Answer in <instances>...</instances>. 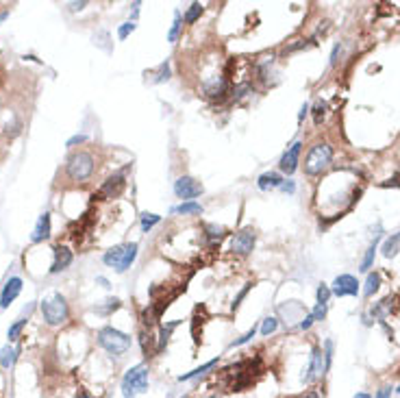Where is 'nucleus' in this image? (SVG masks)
<instances>
[{"label":"nucleus","instance_id":"obj_1","mask_svg":"<svg viewBox=\"0 0 400 398\" xmlns=\"http://www.w3.org/2000/svg\"><path fill=\"white\" fill-rule=\"evenodd\" d=\"M263 370V361L261 357H255V359H241L237 364H233L229 368H224L220 374V381L226 385L229 392H244L255 383V379L261 374Z\"/></svg>","mask_w":400,"mask_h":398},{"label":"nucleus","instance_id":"obj_2","mask_svg":"<svg viewBox=\"0 0 400 398\" xmlns=\"http://www.w3.org/2000/svg\"><path fill=\"white\" fill-rule=\"evenodd\" d=\"M98 344L103 346L109 355L122 357L131 350V344H133V342H131V337L126 333H122V331L113 329V326H103V329L98 331Z\"/></svg>","mask_w":400,"mask_h":398},{"label":"nucleus","instance_id":"obj_3","mask_svg":"<svg viewBox=\"0 0 400 398\" xmlns=\"http://www.w3.org/2000/svg\"><path fill=\"white\" fill-rule=\"evenodd\" d=\"M137 248L139 246L135 244H120V246H113V248H109L107 253H105L103 261L109 265V268H113L115 272H126L133 265V261L137 259Z\"/></svg>","mask_w":400,"mask_h":398},{"label":"nucleus","instance_id":"obj_4","mask_svg":"<svg viewBox=\"0 0 400 398\" xmlns=\"http://www.w3.org/2000/svg\"><path fill=\"white\" fill-rule=\"evenodd\" d=\"M94 168H96V161L94 157L87 153V150H79V153L70 155L68 157V163H65V174L70 176L72 181H87L89 176L94 174Z\"/></svg>","mask_w":400,"mask_h":398},{"label":"nucleus","instance_id":"obj_5","mask_svg":"<svg viewBox=\"0 0 400 398\" xmlns=\"http://www.w3.org/2000/svg\"><path fill=\"white\" fill-rule=\"evenodd\" d=\"M146 390H148V368L144 364H139V366H133L131 370H126V374L122 379V396L135 398Z\"/></svg>","mask_w":400,"mask_h":398},{"label":"nucleus","instance_id":"obj_6","mask_svg":"<svg viewBox=\"0 0 400 398\" xmlns=\"http://www.w3.org/2000/svg\"><path fill=\"white\" fill-rule=\"evenodd\" d=\"M333 159V148L328 144H316L311 150H309L307 159H305V172L309 176L322 174L324 170L331 165Z\"/></svg>","mask_w":400,"mask_h":398},{"label":"nucleus","instance_id":"obj_7","mask_svg":"<svg viewBox=\"0 0 400 398\" xmlns=\"http://www.w3.org/2000/svg\"><path fill=\"white\" fill-rule=\"evenodd\" d=\"M42 314H44V320L46 324L50 326H59L68 320L70 316V309H68V303L61 294H54L53 298H46L42 303Z\"/></svg>","mask_w":400,"mask_h":398},{"label":"nucleus","instance_id":"obj_8","mask_svg":"<svg viewBox=\"0 0 400 398\" xmlns=\"http://www.w3.org/2000/svg\"><path fill=\"white\" fill-rule=\"evenodd\" d=\"M202 191H205V187H202V183L196 181L194 176H179L174 181V194L183 203H191L194 198H198Z\"/></svg>","mask_w":400,"mask_h":398},{"label":"nucleus","instance_id":"obj_9","mask_svg":"<svg viewBox=\"0 0 400 398\" xmlns=\"http://www.w3.org/2000/svg\"><path fill=\"white\" fill-rule=\"evenodd\" d=\"M255 241H257V233L252 226H246V229H241L240 233H235V238H233L231 241V248L235 255L240 257H246L252 253V248H255Z\"/></svg>","mask_w":400,"mask_h":398},{"label":"nucleus","instance_id":"obj_10","mask_svg":"<svg viewBox=\"0 0 400 398\" xmlns=\"http://www.w3.org/2000/svg\"><path fill=\"white\" fill-rule=\"evenodd\" d=\"M202 96L209 100H217V103H222V100L229 96V80H226V77H211L209 80H205L202 83Z\"/></svg>","mask_w":400,"mask_h":398},{"label":"nucleus","instance_id":"obj_11","mask_svg":"<svg viewBox=\"0 0 400 398\" xmlns=\"http://www.w3.org/2000/svg\"><path fill=\"white\" fill-rule=\"evenodd\" d=\"M124 187H126V179H124V174H122V172H120V174H113V176H109V179L105 181L103 185H100L98 194H96L94 198H100V200L118 198V196L124 191Z\"/></svg>","mask_w":400,"mask_h":398},{"label":"nucleus","instance_id":"obj_12","mask_svg":"<svg viewBox=\"0 0 400 398\" xmlns=\"http://www.w3.org/2000/svg\"><path fill=\"white\" fill-rule=\"evenodd\" d=\"M331 294L335 296H357L359 294V281L352 274H339L331 285Z\"/></svg>","mask_w":400,"mask_h":398},{"label":"nucleus","instance_id":"obj_13","mask_svg":"<svg viewBox=\"0 0 400 398\" xmlns=\"http://www.w3.org/2000/svg\"><path fill=\"white\" fill-rule=\"evenodd\" d=\"M300 150H302V144L300 142H293L290 146V150H285V155L281 157V163H278V168H281V172L285 174H293L298 168V159H300Z\"/></svg>","mask_w":400,"mask_h":398},{"label":"nucleus","instance_id":"obj_14","mask_svg":"<svg viewBox=\"0 0 400 398\" xmlns=\"http://www.w3.org/2000/svg\"><path fill=\"white\" fill-rule=\"evenodd\" d=\"M20 292H22V279L20 276H11L7 281V285L2 287V294H0V309H7L18 298Z\"/></svg>","mask_w":400,"mask_h":398},{"label":"nucleus","instance_id":"obj_15","mask_svg":"<svg viewBox=\"0 0 400 398\" xmlns=\"http://www.w3.org/2000/svg\"><path fill=\"white\" fill-rule=\"evenodd\" d=\"M324 370H326V366H324V352H322L320 346H316L311 352V361H309V368H307L305 383H311L316 376H320Z\"/></svg>","mask_w":400,"mask_h":398},{"label":"nucleus","instance_id":"obj_16","mask_svg":"<svg viewBox=\"0 0 400 398\" xmlns=\"http://www.w3.org/2000/svg\"><path fill=\"white\" fill-rule=\"evenodd\" d=\"M70 264H72V250L68 246L57 244L54 246V261H53V268H50V274H57V272L65 270Z\"/></svg>","mask_w":400,"mask_h":398},{"label":"nucleus","instance_id":"obj_17","mask_svg":"<svg viewBox=\"0 0 400 398\" xmlns=\"http://www.w3.org/2000/svg\"><path fill=\"white\" fill-rule=\"evenodd\" d=\"M48 238H50V213H42L37 220V224H35V229H33L31 239L35 244H39V241H44Z\"/></svg>","mask_w":400,"mask_h":398},{"label":"nucleus","instance_id":"obj_18","mask_svg":"<svg viewBox=\"0 0 400 398\" xmlns=\"http://www.w3.org/2000/svg\"><path fill=\"white\" fill-rule=\"evenodd\" d=\"M283 176L278 174V172H266V174H261L259 176V181H257V185H259V189L263 191H267V189H274V187H281V183H283Z\"/></svg>","mask_w":400,"mask_h":398},{"label":"nucleus","instance_id":"obj_19","mask_svg":"<svg viewBox=\"0 0 400 398\" xmlns=\"http://www.w3.org/2000/svg\"><path fill=\"white\" fill-rule=\"evenodd\" d=\"M139 344H141V352H144L146 357L159 355V352H157V344H155V337H153V333H150V329H144L139 333Z\"/></svg>","mask_w":400,"mask_h":398},{"label":"nucleus","instance_id":"obj_20","mask_svg":"<svg viewBox=\"0 0 400 398\" xmlns=\"http://www.w3.org/2000/svg\"><path fill=\"white\" fill-rule=\"evenodd\" d=\"M179 326V322H170V324H161L159 326V340H157V352H161L168 346L170 337H172V331Z\"/></svg>","mask_w":400,"mask_h":398},{"label":"nucleus","instance_id":"obj_21","mask_svg":"<svg viewBox=\"0 0 400 398\" xmlns=\"http://www.w3.org/2000/svg\"><path fill=\"white\" fill-rule=\"evenodd\" d=\"M383 255L387 257V259H392V257H396L400 253V233L396 235H392L389 239H385V244H383Z\"/></svg>","mask_w":400,"mask_h":398},{"label":"nucleus","instance_id":"obj_22","mask_svg":"<svg viewBox=\"0 0 400 398\" xmlns=\"http://www.w3.org/2000/svg\"><path fill=\"white\" fill-rule=\"evenodd\" d=\"M172 213H183V215H198L202 213V205L198 203H181V205H176V207H172Z\"/></svg>","mask_w":400,"mask_h":398},{"label":"nucleus","instance_id":"obj_23","mask_svg":"<svg viewBox=\"0 0 400 398\" xmlns=\"http://www.w3.org/2000/svg\"><path fill=\"white\" fill-rule=\"evenodd\" d=\"M394 300H396V298H392V296L383 298L376 307H372V316H374V318H385V316H389V314H392V303H394Z\"/></svg>","mask_w":400,"mask_h":398},{"label":"nucleus","instance_id":"obj_24","mask_svg":"<svg viewBox=\"0 0 400 398\" xmlns=\"http://www.w3.org/2000/svg\"><path fill=\"white\" fill-rule=\"evenodd\" d=\"M13 364H16V350L11 348V346H4V348H0V366L4 368V370H9Z\"/></svg>","mask_w":400,"mask_h":398},{"label":"nucleus","instance_id":"obj_25","mask_svg":"<svg viewBox=\"0 0 400 398\" xmlns=\"http://www.w3.org/2000/svg\"><path fill=\"white\" fill-rule=\"evenodd\" d=\"M213 366H217V359H211V361H207L205 366H200V368H196V370H191V372H187V374H181L179 376V381L183 383V381H189V379H194V376H198L202 374V372H207V370H211Z\"/></svg>","mask_w":400,"mask_h":398},{"label":"nucleus","instance_id":"obj_26","mask_svg":"<svg viewBox=\"0 0 400 398\" xmlns=\"http://www.w3.org/2000/svg\"><path fill=\"white\" fill-rule=\"evenodd\" d=\"M205 233H207V238H209L211 244H215V241H220L222 238H224V226L207 224V226H205Z\"/></svg>","mask_w":400,"mask_h":398},{"label":"nucleus","instance_id":"obj_27","mask_svg":"<svg viewBox=\"0 0 400 398\" xmlns=\"http://www.w3.org/2000/svg\"><path fill=\"white\" fill-rule=\"evenodd\" d=\"M378 285H381V276H378L376 272H372V274H368V279H366V287H363V294H366V296H372L374 292L378 290Z\"/></svg>","mask_w":400,"mask_h":398},{"label":"nucleus","instance_id":"obj_28","mask_svg":"<svg viewBox=\"0 0 400 398\" xmlns=\"http://www.w3.org/2000/svg\"><path fill=\"white\" fill-rule=\"evenodd\" d=\"M202 11H205V9H202V4L200 2H191L189 4V11H187L185 13V24H194L196 22V20H198L200 16H202Z\"/></svg>","mask_w":400,"mask_h":398},{"label":"nucleus","instance_id":"obj_29","mask_svg":"<svg viewBox=\"0 0 400 398\" xmlns=\"http://www.w3.org/2000/svg\"><path fill=\"white\" fill-rule=\"evenodd\" d=\"M159 220H161V215H157V213H144L141 215V231L148 233L155 224H159Z\"/></svg>","mask_w":400,"mask_h":398},{"label":"nucleus","instance_id":"obj_30","mask_svg":"<svg viewBox=\"0 0 400 398\" xmlns=\"http://www.w3.org/2000/svg\"><path fill=\"white\" fill-rule=\"evenodd\" d=\"M24 324H27V320H24V318H20L18 322H13V324L9 326V331H7V337H9V342L18 340V337H20V333H22V329H24Z\"/></svg>","mask_w":400,"mask_h":398},{"label":"nucleus","instance_id":"obj_31","mask_svg":"<svg viewBox=\"0 0 400 398\" xmlns=\"http://www.w3.org/2000/svg\"><path fill=\"white\" fill-rule=\"evenodd\" d=\"M374 255H376V241H374V244L370 246L368 253H366V257H363V261H361V272H368L370 268H372V264H374Z\"/></svg>","mask_w":400,"mask_h":398},{"label":"nucleus","instance_id":"obj_32","mask_svg":"<svg viewBox=\"0 0 400 398\" xmlns=\"http://www.w3.org/2000/svg\"><path fill=\"white\" fill-rule=\"evenodd\" d=\"M170 79V61H163L157 70V77L153 79V83H163V80Z\"/></svg>","mask_w":400,"mask_h":398},{"label":"nucleus","instance_id":"obj_33","mask_svg":"<svg viewBox=\"0 0 400 398\" xmlns=\"http://www.w3.org/2000/svg\"><path fill=\"white\" fill-rule=\"evenodd\" d=\"M120 309V298H107L105 300V305L96 307V311H100V314H111V311Z\"/></svg>","mask_w":400,"mask_h":398},{"label":"nucleus","instance_id":"obj_34","mask_svg":"<svg viewBox=\"0 0 400 398\" xmlns=\"http://www.w3.org/2000/svg\"><path fill=\"white\" fill-rule=\"evenodd\" d=\"M276 326H278V320H276V318H266V320H263V324H261V335H263V337L272 335V333L276 331Z\"/></svg>","mask_w":400,"mask_h":398},{"label":"nucleus","instance_id":"obj_35","mask_svg":"<svg viewBox=\"0 0 400 398\" xmlns=\"http://www.w3.org/2000/svg\"><path fill=\"white\" fill-rule=\"evenodd\" d=\"M179 31H181V13L176 11V13H174V24H172V31H170V35H168L170 42H176V39H179Z\"/></svg>","mask_w":400,"mask_h":398},{"label":"nucleus","instance_id":"obj_36","mask_svg":"<svg viewBox=\"0 0 400 398\" xmlns=\"http://www.w3.org/2000/svg\"><path fill=\"white\" fill-rule=\"evenodd\" d=\"M324 113H326V103H324V100H320V103H318L316 107H313V120H316V124H320V122H322Z\"/></svg>","mask_w":400,"mask_h":398},{"label":"nucleus","instance_id":"obj_37","mask_svg":"<svg viewBox=\"0 0 400 398\" xmlns=\"http://www.w3.org/2000/svg\"><path fill=\"white\" fill-rule=\"evenodd\" d=\"M328 298H331V287L322 283L320 287H318V303L326 305V303H328Z\"/></svg>","mask_w":400,"mask_h":398},{"label":"nucleus","instance_id":"obj_38","mask_svg":"<svg viewBox=\"0 0 400 398\" xmlns=\"http://www.w3.org/2000/svg\"><path fill=\"white\" fill-rule=\"evenodd\" d=\"M255 335H257V326H252V329L248 331L246 335H241L240 340H235V342H233V344H231V348H235V346H241V344H246V342H250V340H252V337H255Z\"/></svg>","mask_w":400,"mask_h":398},{"label":"nucleus","instance_id":"obj_39","mask_svg":"<svg viewBox=\"0 0 400 398\" xmlns=\"http://www.w3.org/2000/svg\"><path fill=\"white\" fill-rule=\"evenodd\" d=\"M135 27H137V24H135V22H124L122 27L118 28L120 39H126V37H129V33H133V31H135Z\"/></svg>","mask_w":400,"mask_h":398},{"label":"nucleus","instance_id":"obj_40","mask_svg":"<svg viewBox=\"0 0 400 398\" xmlns=\"http://www.w3.org/2000/svg\"><path fill=\"white\" fill-rule=\"evenodd\" d=\"M313 320H324V318H326V305H322V303H318L316 305V309H313Z\"/></svg>","mask_w":400,"mask_h":398},{"label":"nucleus","instance_id":"obj_41","mask_svg":"<svg viewBox=\"0 0 400 398\" xmlns=\"http://www.w3.org/2000/svg\"><path fill=\"white\" fill-rule=\"evenodd\" d=\"M307 46H311V42H307V39H298L296 44H292V46H287L285 48V54H290L293 53V50H300V48H307Z\"/></svg>","mask_w":400,"mask_h":398},{"label":"nucleus","instance_id":"obj_42","mask_svg":"<svg viewBox=\"0 0 400 398\" xmlns=\"http://www.w3.org/2000/svg\"><path fill=\"white\" fill-rule=\"evenodd\" d=\"M250 287H252V283H248V285L244 287V290H241V292H240V294H237V298H235V300H233V309H237V307H240V305H241V300H244V296L248 294V290H250Z\"/></svg>","mask_w":400,"mask_h":398},{"label":"nucleus","instance_id":"obj_43","mask_svg":"<svg viewBox=\"0 0 400 398\" xmlns=\"http://www.w3.org/2000/svg\"><path fill=\"white\" fill-rule=\"evenodd\" d=\"M381 187H400V172H398V174H394L389 181L381 183Z\"/></svg>","mask_w":400,"mask_h":398},{"label":"nucleus","instance_id":"obj_44","mask_svg":"<svg viewBox=\"0 0 400 398\" xmlns=\"http://www.w3.org/2000/svg\"><path fill=\"white\" fill-rule=\"evenodd\" d=\"M281 189H283V191H287V194H293L296 185H293V181H283V183H281Z\"/></svg>","mask_w":400,"mask_h":398},{"label":"nucleus","instance_id":"obj_45","mask_svg":"<svg viewBox=\"0 0 400 398\" xmlns=\"http://www.w3.org/2000/svg\"><path fill=\"white\" fill-rule=\"evenodd\" d=\"M83 142H85V135H74V137H70V139H68V146L72 148V146L83 144Z\"/></svg>","mask_w":400,"mask_h":398},{"label":"nucleus","instance_id":"obj_46","mask_svg":"<svg viewBox=\"0 0 400 398\" xmlns=\"http://www.w3.org/2000/svg\"><path fill=\"white\" fill-rule=\"evenodd\" d=\"M313 322H316V320H313V316H311V314H309V316H307V318H305V320H302V322H300V329H302V331H307V329H309V326H311V324H313Z\"/></svg>","mask_w":400,"mask_h":398},{"label":"nucleus","instance_id":"obj_47","mask_svg":"<svg viewBox=\"0 0 400 398\" xmlns=\"http://www.w3.org/2000/svg\"><path fill=\"white\" fill-rule=\"evenodd\" d=\"M339 53H342V46H339V44H337V46L333 48V53H331V65H335V63H337V57H339Z\"/></svg>","mask_w":400,"mask_h":398},{"label":"nucleus","instance_id":"obj_48","mask_svg":"<svg viewBox=\"0 0 400 398\" xmlns=\"http://www.w3.org/2000/svg\"><path fill=\"white\" fill-rule=\"evenodd\" d=\"M389 396H392V387H385V390H381L376 394V398H389Z\"/></svg>","mask_w":400,"mask_h":398},{"label":"nucleus","instance_id":"obj_49","mask_svg":"<svg viewBox=\"0 0 400 398\" xmlns=\"http://www.w3.org/2000/svg\"><path fill=\"white\" fill-rule=\"evenodd\" d=\"M83 7H87V2H85V0H83V2H72V4H70V9H72V11H79V9H83Z\"/></svg>","mask_w":400,"mask_h":398},{"label":"nucleus","instance_id":"obj_50","mask_svg":"<svg viewBox=\"0 0 400 398\" xmlns=\"http://www.w3.org/2000/svg\"><path fill=\"white\" fill-rule=\"evenodd\" d=\"M307 111H309V105H302V109H300V113H298V120L302 122V118L307 115Z\"/></svg>","mask_w":400,"mask_h":398},{"label":"nucleus","instance_id":"obj_51","mask_svg":"<svg viewBox=\"0 0 400 398\" xmlns=\"http://www.w3.org/2000/svg\"><path fill=\"white\" fill-rule=\"evenodd\" d=\"M298 398H318L316 392H307V394H302V396H298Z\"/></svg>","mask_w":400,"mask_h":398},{"label":"nucleus","instance_id":"obj_52","mask_svg":"<svg viewBox=\"0 0 400 398\" xmlns=\"http://www.w3.org/2000/svg\"><path fill=\"white\" fill-rule=\"evenodd\" d=\"M96 281H98V283L103 285V287H109V281H107V279H103V276H98V279H96Z\"/></svg>","mask_w":400,"mask_h":398},{"label":"nucleus","instance_id":"obj_53","mask_svg":"<svg viewBox=\"0 0 400 398\" xmlns=\"http://www.w3.org/2000/svg\"><path fill=\"white\" fill-rule=\"evenodd\" d=\"M354 398H370V394H366V392H359V394L354 396Z\"/></svg>","mask_w":400,"mask_h":398},{"label":"nucleus","instance_id":"obj_54","mask_svg":"<svg viewBox=\"0 0 400 398\" xmlns=\"http://www.w3.org/2000/svg\"><path fill=\"white\" fill-rule=\"evenodd\" d=\"M77 398H92V396H89V394H87V392H80V394H79Z\"/></svg>","mask_w":400,"mask_h":398},{"label":"nucleus","instance_id":"obj_55","mask_svg":"<svg viewBox=\"0 0 400 398\" xmlns=\"http://www.w3.org/2000/svg\"><path fill=\"white\" fill-rule=\"evenodd\" d=\"M209 398H220V396H209Z\"/></svg>","mask_w":400,"mask_h":398},{"label":"nucleus","instance_id":"obj_56","mask_svg":"<svg viewBox=\"0 0 400 398\" xmlns=\"http://www.w3.org/2000/svg\"><path fill=\"white\" fill-rule=\"evenodd\" d=\"M398 392H400V387H398Z\"/></svg>","mask_w":400,"mask_h":398}]
</instances>
